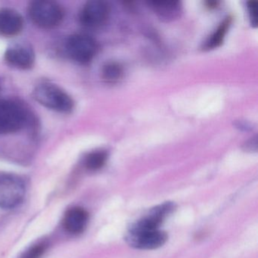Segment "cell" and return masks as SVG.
I'll list each match as a JSON object with an SVG mask.
<instances>
[{
    "mask_svg": "<svg viewBox=\"0 0 258 258\" xmlns=\"http://www.w3.org/2000/svg\"><path fill=\"white\" fill-rule=\"evenodd\" d=\"M109 14L108 4L100 0H92L87 2L81 10L80 19L87 28H99L106 23Z\"/></svg>",
    "mask_w": 258,
    "mask_h": 258,
    "instance_id": "cell-8",
    "label": "cell"
},
{
    "mask_svg": "<svg viewBox=\"0 0 258 258\" xmlns=\"http://www.w3.org/2000/svg\"><path fill=\"white\" fill-rule=\"evenodd\" d=\"M29 14L37 26L50 29L61 23L64 13L62 7L57 3L49 0H37L30 5Z\"/></svg>",
    "mask_w": 258,
    "mask_h": 258,
    "instance_id": "cell-2",
    "label": "cell"
},
{
    "mask_svg": "<svg viewBox=\"0 0 258 258\" xmlns=\"http://www.w3.org/2000/svg\"><path fill=\"white\" fill-rule=\"evenodd\" d=\"M9 64L21 69H29L34 63V54L25 46H15L9 48L5 54Z\"/></svg>",
    "mask_w": 258,
    "mask_h": 258,
    "instance_id": "cell-11",
    "label": "cell"
},
{
    "mask_svg": "<svg viewBox=\"0 0 258 258\" xmlns=\"http://www.w3.org/2000/svg\"><path fill=\"white\" fill-rule=\"evenodd\" d=\"M66 49L72 59L81 64H87L97 53L98 44L90 36L75 34L68 40Z\"/></svg>",
    "mask_w": 258,
    "mask_h": 258,
    "instance_id": "cell-5",
    "label": "cell"
},
{
    "mask_svg": "<svg viewBox=\"0 0 258 258\" xmlns=\"http://www.w3.org/2000/svg\"><path fill=\"white\" fill-rule=\"evenodd\" d=\"M89 214L81 207L69 208L63 218V226L69 233L73 235L82 233L87 227Z\"/></svg>",
    "mask_w": 258,
    "mask_h": 258,
    "instance_id": "cell-9",
    "label": "cell"
},
{
    "mask_svg": "<svg viewBox=\"0 0 258 258\" xmlns=\"http://www.w3.org/2000/svg\"><path fill=\"white\" fill-rule=\"evenodd\" d=\"M165 232L155 230H131L125 237L126 243L134 248L140 250H153L161 247L167 241Z\"/></svg>",
    "mask_w": 258,
    "mask_h": 258,
    "instance_id": "cell-6",
    "label": "cell"
},
{
    "mask_svg": "<svg viewBox=\"0 0 258 258\" xmlns=\"http://www.w3.org/2000/svg\"><path fill=\"white\" fill-rule=\"evenodd\" d=\"M229 24H230L229 19H226V21H224V22L220 25L217 31L211 36V38L207 42L206 45H205V47H206L207 49H211L218 47V46L223 43V39H224L225 35H226V31H227L228 28H229Z\"/></svg>",
    "mask_w": 258,
    "mask_h": 258,
    "instance_id": "cell-15",
    "label": "cell"
},
{
    "mask_svg": "<svg viewBox=\"0 0 258 258\" xmlns=\"http://www.w3.org/2000/svg\"><path fill=\"white\" fill-rule=\"evenodd\" d=\"M48 247L49 242L47 240H41L28 247L21 255L20 258H41V256L46 253Z\"/></svg>",
    "mask_w": 258,
    "mask_h": 258,
    "instance_id": "cell-16",
    "label": "cell"
},
{
    "mask_svg": "<svg viewBox=\"0 0 258 258\" xmlns=\"http://www.w3.org/2000/svg\"><path fill=\"white\" fill-rule=\"evenodd\" d=\"M123 75V69L120 64L116 62L107 63L103 66L102 76L105 82L113 84L121 79Z\"/></svg>",
    "mask_w": 258,
    "mask_h": 258,
    "instance_id": "cell-13",
    "label": "cell"
},
{
    "mask_svg": "<svg viewBox=\"0 0 258 258\" xmlns=\"http://www.w3.org/2000/svg\"><path fill=\"white\" fill-rule=\"evenodd\" d=\"M257 4L255 1H250L247 4L248 7L249 16H250V20H251L252 25L255 27L257 25Z\"/></svg>",
    "mask_w": 258,
    "mask_h": 258,
    "instance_id": "cell-17",
    "label": "cell"
},
{
    "mask_svg": "<svg viewBox=\"0 0 258 258\" xmlns=\"http://www.w3.org/2000/svg\"><path fill=\"white\" fill-rule=\"evenodd\" d=\"M22 16L17 12L10 9L0 10V35L13 37L17 35L23 28Z\"/></svg>",
    "mask_w": 258,
    "mask_h": 258,
    "instance_id": "cell-10",
    "label": "cell"
},
{
    "mask_svg": "<svg viewBox=\"0 0 258 258\" xmlns=\"http://www.w3.org/2000/svg\"><path fill=\"white\" fill-rule=\"evenodd\" d=\"M24 108L14 101L0 100V134H12L22 129L26 122Z\"/></svg>",
    "mask_w": 258,
    "mask_h": 258,
    "instance_id": "cell-4",
    "label": "cell"
},
{
    "mask_svg": "<svg viewBox=\"0 0 258 258\" xmlns=\"http://www.w3.org/2000/svg\"><path fill=\"white\" fill-rule=\"evenodd\" d=\"M26 194L25 182L19 176L0 175V208H14L23 202Z\"/></svg>",
    "mask_w": 258,
    "mask_h": 258,
    "instance_id": "cell-3",
    "label": "cell"
},
{
    "mask_svg": "<svg viewBox=\"0 0 258 258\" xmlns=\"http://www.w3.org/2000/svg\"><path fill=\"white\" fill-rule=\"evenodd\" d=\"M149 5L160 19L167 22L177 19L181 13L180 3L178 1H152Z\"/></svg>",
    "mask_w": 258,
    "mask_h": 258,
    "instance_id": "cell-12",
    "label": "cell"
},
{
    "mask_svg": "<svg viewBox=\"0 0 258 258\" xmlns=\"http://www.w3.org/2000/svg\"><path fill=\"white\" fill-rule=\"evenodd\" d=\"M34 97L43 106L58 112L69 113L73 110L74 102L71 96L54 84L43 83L37 86Z\"/></svg>",
    "mask_w": 258,
    "mask_h": 258,
    "instance_id": "cell-1",
    "label": "cell"
},
{
    "mask_svg": "<svg viewBox=\"0 0 258 258\" xmlns=\"http://www.w3.org/2000/svg\"><path fill=\"white\" fill-rule=\"evenodd\" d=\"M108 155L105 151H95L86 157L84 164L90 170H98L102 168L106 162Z\"/></svg>",
    "mask_w": 258,
    "mask_h": 258,
    "instance_id": "cell-14",
    "label": "cell"
},
{
    "mask_svg": "<svg viewBox=\"0 0 258 258\" xmlns=\"http://www.w3.org/2000/svg\"><path fill=\"white\" fill-rule=\"evenodd\" d=\"M176 209L173 202H165L152 208L147 214L131 225V230H155Z\"/></svg>",
    "mask_w": 258,
    "mask_h": 258,
    "instance_id": "cell-7",
    "label": "cell"
}]
</instances>
